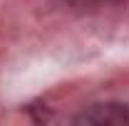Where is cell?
<instances>
[{"instance_id": "cell-1", "label": "cell", "mask_w": 129, "mask_h": 126, "mask_svg": "<svg viewBox=\"0 0 129 126\" xmlns=\"http://www.w3.org/2000/svg\"><path fill=\"white\" fill-rule=\"evenodd\" d=\"M75 124L87 126H129V104L122 101H99L89 104L75 116Z\"/></svg>"}, {"instance_id": "cell-2", "label": "cell", "mask_w": 129, "mask_h": 126, "mask_svg": "<svg viewBox=\"0 0 129 126\" xmlns=\"http://www.w3.org/2000/svg\"><path fill=\"white\" fill-rule=\"evenodd\" d=\"M64 5H70V8H97V5H102L104 0H60Z\"/></svg>"}]
</instances>
